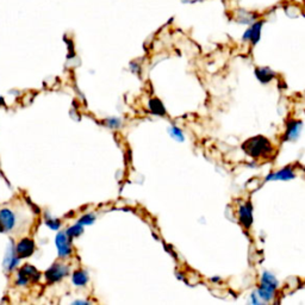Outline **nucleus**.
I'll list each match as a JSON object with an SVG mask.
<instances>
[{"label":"nucleus","mask_w":305,"mask_h":305,"mask_svg":"<svg viewBox=\"0 0 305 305\" xmlns=\"http://www.w3.org/2000/svg\"><path fill=\"white\" fill-rule=\"evenodd\" d=\"M105 126L111 128V129H118L122 127V120L118 118H109L105 120Z\"/></svg>","instance_id":"nucleus-20"},{"label":"nucleus","mask_w":305,"mask_h":305,"mask_svg":"<svg viewBox=\"0 0 305 305\" xmlns=\"http://www.w3.org/2000/svg\"><path fill=\"white\" fill-rule=\"evenodd\" d=\"M72 280H73V284L76 286H84V285H86L88 281V274L83 270L75 271L74 274H73V277H72Z\"/></svg>","instance_id":"nucleus-16"},{"label":"nucleus","mask_w":305,"mask_h":305,"mask_svg":"<svg viewBox=\"0 0 305 305\" xmlns=\"http://www.w3.org/2000/svg\"><path fill=\"white\" fill-rule=\"evenodd\" d=\"M0 222H2L4 229L12 230L14 224H16V217L10 209H2L0 210Z\"/></svg>","instance_id":"nucleus-11"},{"label":"nucleus","mask_w":305,"mask_h":305,"mask_svg":"<svg viewBox=\"0 0 305 305\" xmlns=\"http://www.w3.org/2000/svg\"><path fill=\"white\" fill-rule=\"evenodd\" d=\"M149 110L152 111L154 115L156 116H161L164 117L166 115V109H165V106L162 103H161L160 99L157 98H152L149 100Z\"/></svg>","instance_id":"nucleus-15"},{"label":"nucleus","mask_w":305,"mask_h":305,"mask_svg":"<svg viewBox=\"0 0 305 305\" xmlns=\"http://www.w3.org/2000/svg\"><path fill=\"white\" fill-rule=\"evenodd\" d=\"M18 265H19V258L17 256L16 251L13 249L12 245L10 243L5 255V260H4V268H5L6 271L11 272L12 270H14Z\"/></svg>","instance_id":"nucleus-10"},{"label":"nucleus","mask_w":305,"mask_h":305,"mask_svg":"<svg viewBox=\"0 0 305 305\" xmlns=\"http://www.w3.org/2000/svg\"><path fill=\"white\" fill-rule=\"evenodd\" d=\"M5 230L4 229V227H3V224H2V222H0V233H3V231Z\"/></svg>","instance_id":"nucleus-26"},{"label":"nucleus","mask_w":305,"mask_h":305,"mask_svg":"<svg viewBox=\"0 0 305 305\" xmlns=\"http://www.w3.org/2000/svg\"><path fill=\"white\" fill-rule=\"evenodd\" d=\"M39 277H41V273H39L34 266H31V265H25V266L22 267L19 272H18L16 282L17 285L24 286L27 285L29 281H38Z\"/></svg>","instance_id":"nucleus-4"},{"label":"nucleus","mask_w":305,"mask_h":305,"mask_svg":"<svg viewBox=\"0 0 305 305\" xmlns=\"http://www.w3.org/2000/svg\"><path fill=\"white\" fill-rule=\"evenodd\" d=\"M261 284L270 286V288H272V289L278 290L279 281L277 280V278H275L273 274L270 273V272H263L261 275Z\"/></svg>","instance_id":"nucleus-17"},{"label":"nucleus","mask_w":305,"mask_h":305,"mask_svg":"<svg viewBox=\"0 0 305 305\" xmlns=\"http://www.w3.org/2000/svg\"><path fill=\"white\" fill-rule=\"evenodd\" d=\"M302 128H303V123L300 122V120L290 119L289 122L286 123V130L284 134L285 141H295V139L298 138Z\"/></svg>","instance_id":"nucleus-9"},{"label":"nucleus","mask_w":305,"mask_h":305,"mask_svg":"<svg viewBox=\"0 0 305 305\" xmlns=\"http://www.w3.org/2000/svg\"><path fill=\"white\" fill-rule=\"evenodd\" d=\"M255 75L259 82L267 84L275 78V73L268 67H258L255 68Z\"/></svg>","instance_id":"nucleus-13"},{"label":"nucleus","mask_w":305,"mask_h":305,"mask_svg":"<svg viewBox=\"0 0 305 305\" xmlns=\"http://www.w3.org/2000/svg\"><path fill=\"white\" fill-rule=\"evenodd\" d=\"M95 220V217L93 214H87V215H84L82 218L79 219V223L82 224V226H90Z\"/></svg>","instance_id":"nucleus-21"},{"label":"nucleus","mask_w":305,"mask_h":305,"mask_svg":"<svg viewBox=\"0 0 305 305\" xmlns=\"http://www.w3.org/2000/svg\"><path fill=\"white\" fill-rule=\"evenodd\" d=\"M130 69L132 71V73H136V74H138L139 71H141V67H139V65L136 64V62H131Z\"/></svg>","instance_id":"nucleus-24"},{"label":"nucleus","mask_w":305,"mask_h":305,"mask_svg":"<svg viewBox=\"0 0 305 305\" xmlns=\"http://www.w3.org/2000/svg\"><path fill=\"white\" fill-rule=\"evenodd\" d=\"M16 254L19 259H27L29 256L32 255V253L35 252V243L31 238L25 237L23 240H21L18 242L16 248Z\"/></svg>","instance_id":"nucleus-7"},{"label":"nucleus","mask_w":305,"mask_h":305,"mask_svg":"<svg viewBox=\"0 0 305 305\" xmlns=\"http://www.w3.org/2000/svg\"><path fill=\"white\" fill-rule=\"evenodd\" d=\"M72 238L68 236L66 233H58L56 238H55V243H56L58 255L61 258H66L72 254Z\"/></svg>","instance_id":"nucleus-5"},{"label":"nucleus","mask_w":305,"mask_h":305,"mask_svg":"<svg viewBox=\"0 0 305 305\" xmlns=\"http://www.w3.org/2000/svg\"><path fill=\"white\" fill-rule=\"evenodd\" d=\"M46 224L50 228V229H53V230H57L61 226L60 220H58V219H56V218H48V217L46 219Z\"/></svg>","instance_id":"nucleus-22"},{"label":"nucleus","mask_w":305,"mask_h":305,"mask_svg":"<svg viewBox=\"0 0 305 305\" xmlns=\"http://www.w3.org/2000/svg\"><path fill=\"white\" fill-rule=\"evenodd\" d=\"M2 104H4V99L0 98V106H2Z\"/></svg>","instance_id":"nucleus-27"},{"label":"nucleus","mask_w":305,"mask_h":305,"mask_svg":"<svg viewBox=\"0 0 305 305\" xmlns=\"http://www.w3.org/2000/svg\"><path fill=\"white\" fill-rule=\"evenodd\" d=\"M170 134H171L172 137H173L175 141H178V142H182L184 139H185V136H184L182 131L180 130L179 128H176V127L170 128Z\"/></svg>","instance_id":"nucleus-19"},{"label":"nucleus","mask_w":305,"mask_h":305,"mask_svg":"<svg viewBox=\"0 0 305 305\" xmlns=\"http://www.w3.org/2000/svg\"><path fill=\"white\" fill-rule=\"evenodd\" d=\"M251 299H252V303H253V304H260V303H261V302H260V300L258 299V295H256V293H252Z\"/></svg>","instance_id":"nucleus-25"},{"label":"nucleus","mask_w":305,"mask_h":305,"mask_svg":"<svg viewBox=\"0 0 305 305\" xmlns=\"http://www.w3.org/2000/svg\"><path fill=\"white\" fill-rule=\"evenodd\" d=\"M296 178V173L293 171L292 167H285L282 170L275 172V173L270 174L266 178V181H271V180H291Z\"/></svg>","instance_id":"nucleus-12"},{"label":"nucleus","mask_w":305,"mask_h":305,"mask_svg":"<svg viewBox=\"0 0 305 305\" xmlns=\"http://www.w3.org/2000/svg\"><path fill=\"white\" fill-rule=\"evenodd\" d=\"M184 5H196V4H200L205 2V0H180Z\"/></svg>","instance_id":"nucleus-23"},{"label":"nucleus","mask_w":305,"mask_h":305,"mask_svg":"<svg viewBox=\"0 0 305 305\" xmlns=\"http://www.w3.org/2000/svg\"><path fill=\"white\" fill-rule=\"evenodd\" d=\"M275 292H277V290L272 289L270 286H266L263 284H260L258 291H256L259 298L263 300V302H271L275 297Z\"/></svg>","instance_id":"nucleus-14"},{"label":"nucleus","mask_w":305,"mask_h":305,"mask_svg":"<svg viewBox=\"0 0 305 305\" xmlns=\"http://www.w3.org/2000/svg\"><path fill=\"white\" fill-rule=\"evenodd\" d=\"M265 23H266V21L260 18L253 24L248 25V28L246 29L243 35H242V41L245 43H249L251 46H256L260 42V38H261V32Z\"/></svg>","instance_id":"nucleus-2"},{"label":"nucleus","mask_w":305,"mask_h":305,"mask_svg":"<svg viewBox=\"0 0 305 305\" xmlns=\"http://www.w3.org/2000/svg\"><path fill=\"white\" fill-rule=\"evenodd\" d=\"M237 216L242 226L246 229H249L253 223V207L251 201H247V203L240 205V208L237 210Z\"/></svg>","instance_id":"nucleus-8"},{"label":"nucleus","mask_w":305,"mask_h":305,"mask_svg":"<svg viewBox=\"0 0 305 305\" xmlns=\"http://www.w3.org/2000/svg\"><path fill=\"white\" fill-rule=\"evenodd\" d=\"M242 149L253 159H260V157L270 159L274 153L273 146H272L270 139L263 137V136H255V137L248 138L242 145Z\"/></svg>","instance_id":"nucleus-1"},{"label":"nucleus","mask_w":305,"mask_h":305,"mask_svg":"<svg viewBox=\"0 0 305 305\" xmlns=\"http://www.w3.org/2000/svg\"><path fill=\"white\" fill-rule=\"evenodd\" d=\"M260 19V14L255 11H251L247 9H242V7H238V9H235L233 12V21L235 23L240 24V25H251Z\"/></svg>","instance_id":"nucleus-3"},{"label":"nucleus","mask_w":305,"mask_h":305,"mask_svg":"<svg viewBox=\"0 0 305 305\" xmlns=\"http://www.w3.org/2000/svg\"><path fill=\"white\" fill-rule=\"evenodd\" d=\"M68 267L61 263H54L49 270L46 272V278L49 282H56L64 279L68 274Z\"/></svg>","instance_id":"nucleus-6"},{"label":"nucleus","mask_w":305,"mask_h":305,"mask_svg":"<svg viewBox=\"0 0 305 305\" xmlns=\"http://www.w3.org/2000/svg\"><path fill=\"white\" fill-rule=\"evenodd\" d=\"M83 231H84L83 226L80 223H78V224H75V226L69 228V229L66 231V234H67L71 238H74V237L80 236V235L83 234Z\"/></svg>","instance_id":"nucleus-18"}]
</instances>
